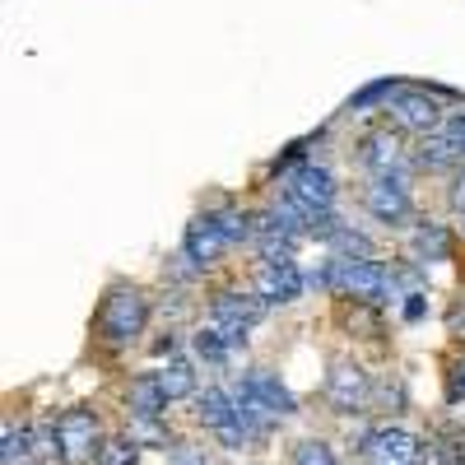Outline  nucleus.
Here are the masks:
<instances>
[{"label": "nucleus", "mask_w": 465, "mask_h": 465, "mask_svg": "<svg viewBox=\"0 0 465 465\" xmlns=\"http://www.w3.org/2000/svg\"><path fill=\"white\" fill-rule=\"evenodd\" d=\"M232 401H238V410L252 419V423H261V429L270 433L280 419H289L293 410H298V401H293V391L275 377V372H265V368H256V372H247L238 386H232Z\"/></svg>", "instance_id": "f257e3e1"}, {"label": "nucleus", "mask_w": 465, "mask_h": 465, "mask_svg": "<svg viewBox=\"0 0 465 465\" xmlns=\"http://www.w3.org/2000/svg\"><path fill=\"white\" fill-rule=\"evenodd\" d=\"M144 322H149V298L135 284H112L98 307V335L112 349H126L144 335Z\"/></svg>", "instance_id": "f03ea898"}, {"label": "nucleus", "mask_w": 465, "mask_h": 465, "mask_svg": "<svg viewBox=\"0 0 465 465\" xmlns=\"http://www.w3.org/2000/svg\"><path fill=\"white\" fill-rule=\"evenodd\" d=\"M52 429H56V456H61V465H98L103 438H98V414L94 410H65Z\"/></svg>", "instance_id": "7ed1b4c3"}, {"label": "nucleus", "mask_w": 465, "mask_h": 465, "mask_svg": "<svg viewBox=\"0 0 465 465\" xmlns=\"http://www.w3.org/2000/svg\"><path fill=\"white\" fill-rule=\"evenodd\" d=\"M265 298H252V293H232V289H223V293H214V302H210V326L228 340V344H242L247 340V331L265 317Z\"/></svg>", "instance_id": "20e7f679"}, {"label": "nucleus", "mask_w": 465, "mask_h": 465, "mask_svg": "<svg viewBox=\"0 0 465 465\" xmlns=\"http://www.w3.org/2000/svg\"><path fill=\"white\" fill-rule=\"evenodd\" d=\"M386 116H391L396 131H410V135H433L447 122V116L438 112V98L423 94V89H401L391 103H386Z\"/></svg>", "instance_id": "39448f33"}, {"label": "nucleus", "mask_w": 465, "mask_h": 465, "mask_svg": "<svg viewBox=\"0 0 465 465\" xmlns=\"http://www.w3.org/2000/svg\"><path fill=\"white\" fill-rule=\"evenodd\" d=\"M284 191L307 210V214H331V205H335V177H331V168H322V163H298L289 177H284ZM312 228V223H307Z\"/></svg>", "instance_id": "423d86ee"}, {"label": "nucleus", "mask_w": 465, "mask_h": 465, "mask_svg": "<svg viewBox=\"0 0 465 465\" xmlns=\"http://www.w3.org/2000/svg\"><path fill=\"white\" fill-rule=\"evenodd\" d=\"M359 163L372 173V177H405L414 173V159H410V149L401 144V135L391 131H372L359 140Z\"/></svg>", "instance_id": "0eeeda50"}, {"label": "nucleus", "mask_w": 465, "mask_h": 465, "mask_svg": "<svg viewBox=\"0 0 465 465\" xmlns=\"http://www.w3.org/2000/svg\"><path fill=\"white\" fill-rule=\"evenodd\" d=\"M326 401L335 414H359L368 410L372 401V386H368V372L359 363H349V359H335L331 372H326Z\"/></svg>", "instance_id": "6e6552de"}, {"label": "nucleus", "mask_w": 465, "mask_h": 465, "mask_svg": "<svg viewBox=\"0 0 465 465\" xmlns=\"http://www.w3.org/2000/svg\"><path fill=\"white\" fill-rule=\"evenodd\" d=\"M363 465H423V442L405 429H372L363 438Z\"/></svg>", "instance_id": "1a4fd4ad"}, {"label": "nucleus", "mask_w": 465, "mask_h": 465, "mask_svg": "<svg viewBox=\"0 0 465 465\" xmlns=\"http://www.w3.org/2000/svg\"><path fill=\"white\" fill-rule=\"evenodd\" d=\"M363 205L377 223H405L414 219V196H410V182L405 177H372L363 191Z\"/></svg>", "instance_id": "9d476101"}, {"label": "nucleus", "mask_w": 465, "mask_h": 465, "mask_svg": "<svg viewBox=\"0 0 465 465\" xmlns=\"http://www.w3.org/2000/svg\"><path fill=\"white\" fill-rule=\"evenodd\" d=\"M232 247V238L223 232V223L214 219V214H201L196 223L186 228V238H182V252L196 261L201 270H210V265H219V256Z\"/></svg>", "instance_id": "9b49d317"}, {"label": "nucleus", "mask_w": 465, "mask_h": 465, "mask_svg": "<svg viewBox=\"0 0 465 465\" xmlns=\"http://www.w3.org/2000/svg\"><path fill=\"white\" fill-rule=\"evenodd\" d=\"M302 270L298 261H261L256 270V298L265 302H298L302 298Z\"/></svg>", "instance_id": "f8f14e48"}, {"label": "nucleus", "mask_w": 465, "mask_h": 465, "mask_svg": "<svg viewBox=\"0 0 465 465\" xmlns=\"http://www.w3.org/2000/svg\"><path fill=\"white\" fill-rule=\"evenodd\" d=\"M168 410V396H163V386H159V377H153V372H144V377H135L131 381V414L135 419H159Z\"/></svg>", "instance_id": "ddd939ff"}, {"label": "nucleus", "mask_w": 465, "mask_h": 465, "mask_svg": "<svg viewBox=\"0 0 465 465\" xmlns=\"http://www.w3.org/2000/svg\"><path fill=\"white\" fill-rule=\"evenodd\" d=\"M456 163H465V159L456 153V144H451L442 131L423 135V144H419V168H429V173H447V168H456Z\"/></svg>", "instance_id": "4468645a"}, {"label": "nucleus", "mask_w": 465, "mask_h": 465, "mask_svg": "<svg viewBox=\"0 0 465 465\" xmlns=\"http://www.w3.org/2000/svg\"><path fill=\"white\" fill-rule=\"evenodd\" d=\"M451 256V238L442 223H419L414 228V261L429 265V261H447Z\"/></svg>", "instance_id": "2eb2a0df"}, {"label": "nucleus", "mask_w": 465, "mask_h": 465, "mask_svg": "<svg viewBox=\"0 0 465 465\" xmlns=\"http://www.w3.org/2000/svg\"><path fill=\"white\" fill-rule=\"evenodd\" d=\"M159 386H163V396H168V405L173 401H186V396H196V368L191 363H182V359H173V363H163L159 372Z\"/></svg>", "instance_id": "dca6fc26"}, {"label": "nucleus", "mask_w": 465, "mask_h": 465, "mask_svg": "<svg viewBox=\"0 0 465 465\" xmlns=\"http://www.w3.org/2000/svg\"><path fill=\"white\" fill-rule=\"evenodd\" d=\"M232 410H238V405H232V391H223V386H210V391L196 401V419L205 423L210 433L223 429V423L232 419Z\"/></svg>", "instance_id": "f3484780"}, {"label": "nucleus", "mask_w": 465, "mask_h": 465, "mask_svg": "<svg viewBox=\"0 0 465 465\" xmlns=\"http://www.w3.org/2000/svg\"><path fill=\"white\" fill-rule=\"evenodd\" d=\"M326 247H331V256H340V261H372V256H377V247L363 238V232L349 228V223L335 232V238H331Z\"/></svg>", "instance_id": "a211bd4d"}, {"label": "nucleus", "mask_w": 465, "mask_h": 465, "mask_svg": "<svg viewBox=\"0 0 465 465\" xmlns=\"http://www.w3.org/2000/svg\"><path fill=\"white\" fill-rule=\"evenodd\" d=\"M191 344H196V354H201V359H210V363H223V359L232 354V349H238V344H228V340H223V335H219L210 322L196 331V340H191Z\"/></svg>", "instance_id": "6ab92c4d"}, {"label": "nucleus", "mask_w": 465, "mask_h": 465, "mask_svg": "<svg viewBox=\"0 0 465 465\" xmlns=\"http://www.w3.org/2000/svg\"><path fill=\"white\" fill-rule=\"evenodd\" d=\"M401 89H405L401 80H377V84H368L363 94L349 98V112H368V107H377V103H391Z\"/></svg>", "instance_id": "aec40b11"}, {"label": "nucleus", "mask_w": 465, "mask_h": 465, "mask_svg": "<svg viewBox=\"0 0 465 465\" xmlns=\"http://www.w3.org/2000/svg\"><path fill=\"white\" fill-rule=\"evenodd\" d=\"M33 456V438L24 429H15V423H5V447H0V460L5 465H28Z\"/></svg>", "instance_id": "412c9836"}, {"label": "nucleus", "mask_w": 465, "mask_h": 465, "mask_svg": "<svg viewBox=\"0 0 465 465\" xmlns=\"http://www.w3.org/2000/svg\"><path fill=\"white\" fill-rule=\"evenodd\" d=\"M293 465H335V447L322 438H307L293 447Z\"/></svg>", "instance_id": "4be33fe9"}, {"label": "nucleus", "mask_w": 465, "mask_h": 465, "mask_svg": "<svg viewBox=\"0 0 465 465\" xmlns=\"http://www.w3.org/2000/svg\"><path fill=\"white\" fill-rule=\"evenodd\" d=\"M98 465H135V442H107Z\"/></svg>", "instance_id": "5701e85b"}, {"label": "nucleus", "mask_w": 465, "mask_h": 465, "mask_svg": "<svg viewBox=\"0 0 465 465\" xmlns=\"http://www.w3.org/2000/svg\"><path fill=\"white\" fill-rule=\"evenodd\" d=\"M442 135L456 144V153L465 159V107H456V112L447 116V122H442Z\"/></svg>", "instance_id": "b1692460"}, {"label": "nucleus", "mask_w": 465, "mask_h": 465, "mask_svg": "<svg viewBox=\"0 0 465 465\" xmlns=\"http://www.w3.org/2000/svg\"><path fill=\"white\" fill-rule=\"evenodd\" d=\"M168 465H210V456H205V447L177 442V447H173V456H168Z\"/></svg>", "instance_id": "393cba45"}, {"label": "nucleus", "mask_w": 465, "mask_h": 465, "mask_svg": "<svg viewBox=\"0 0 465 465\" xmlns=\"http://www.w3.org/2000/svg\"><path fill=\"white\" fill-rule=\"evenodd\" d=\"M447 331H451L456 340H465V302H456V307H451V317H447Z\"/></svg>", "instance_id": "a878e982"}, {"label": "nucleus", "mask_w": 465, "mask_h": 465, "mask_svg": "<svg viewBox=\"0 0 465 465\" xmlns=\"http://www.w3.org/2000/svg\"><path fill=\"white\" fill-rule=\"evenodd\" d=\"M451 401H465V359L451 368Z\"/></svg>", "instance_id": "bb28decb"}, {"label": "nucleus", "mask_w": 465, "mask_h": 465, "mask_svg": "<svg viewBox=\"0 0 465 465\" xmlns=\"http://www.w3.org/2000/svg\"><path fill=\"white\" fill-rule=\"evenodd\" d=\"M451 210H456V214L465 219V173H460V177L451 182Z\"/></svg>", "instance_id": "cd10ccee"}]
</instances>
